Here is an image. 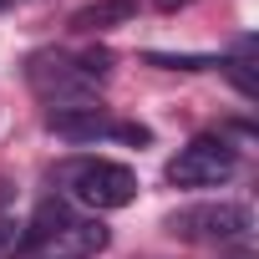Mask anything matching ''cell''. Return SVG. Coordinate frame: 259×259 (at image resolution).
Wrapping results in <instances>:
<instances>
[{"label": "cell", "mask_w": 259, "mask_h": 259, "mask_svg": "<svg viewBox=\"0 0 259 259\" xmlns=\"http://www.w3.org/2000/svg\"><path fill=\"white\" fill-rule=\"evenodd\" d=\"M112 76V51L107 46H92V51H61V46H46V51H31L26 56V87L51 107H87L97 102V87Z\"/></svg>", "instance_id": "cell-1"}, {"label": "cell", "mask_w": 259, "mask_h": 259, "mask_svg": "<svg viewBox=\"0 0 259 259\" xmlns=\"http://www.w3.org/2000/svg\"><path fill=\"white\" fill-rule=\"evenodd\" d=\"M107 224L97 213H76L66 198H41L21 229V254L31 259H97L107 249Z\"/></svg>", "instance_id": "cell-2"}, {"label": "cell", "mask_w": 259, "mask_h": 259, "mask_svg": "<svg viewBox=\"0 0 259 259\" xmlns=\"http://www.w3.org/2000/svg\"><path fill=\"white\" fill-rule=\"evenodd\" d=\"M61 188L71 203H81L92 213H112L138 198V173L117 158H71V163H61Z\"/></svg>", "instance_id": "cell-3"}, {"label": "cell", "mask_w": 259, "mask_h": 259, "mask_svg": "<svg viewBox=\"0 0 259 259\" xmlns=\"http://www.w3.org/2000/svg\"><path fill=\"white\" fill-rule=\"evenodd\" d=\"M163 229L173 239H183V244H239V239H249L254 213L244 203H229V198H219V203H183V208H173L163 219Z\"/></svg>", "instance_id": "cell-4"}, {"label": "cell", "mask_w": 259, "mask_h": 259, "mask_svg": "<svg viewBox=\"0 0 259 259\" xmlns=\"http://www.w3.org/2000/svg\"><path fill=\"white\" fill-rule=\"evenodd\" d=\"M234 173H239V148H234L229 138H219V133L193 138V143L178 148V158L163 168V178H168L173 188H219V183H229Z\"/></svg>", "instance_id": "cell-5"}, {"label": "cell", "mask_w": 259, "mask_h": 259, "mask_svg": "<svg viewBox=\"0 0 259 259\" xmlns=\"http://www.w3.org/2000/svg\"><path fill=\"white\" fill-rule=\"evenodd\" d=\"M46 127H51L61 143H107V138H117V143H148V138H153L143 122H122V117H112V107H102V102L46 112Z\"/></svg>", "instance_id": "cell-6"}, {"label": "cell", "mask_w": 259, "mask_h": 259, "mask_svg": "<svg viewBox=\"0 0 259 259\" xmlns=\"http://www.w3.org/2000/svg\"><path fill=\"white\" fill-rule=\"evenodd\" d=\"M133 16H138V0H97L71 16V31H112V26H127Z\"/></svg>", "instance_id": "cell-7"}, {"label": "cell", "mask_w": 259, "mask_h": 259, "mask_svg": "<svg viewBox=\"0 0 259 259\" xmlns=\"http://www.w3.org/2000/svg\"><path fill=\"white\" fill-rule=\"evenodd\" d=\"M158 11H178V6H193V0H153Z\"/></svg>", "instance_id": "cell-8"}, {"label": "cell", "mask_w": 259, "mask_h": 259, "mask_svg": "<svg viewBox=\"0 0 259 259\" xmlns=\"http://www.w3.org/2000/svg\"><path fill=\"white\" fill-rule=\"evenodd\" d=\"M234 259H254V249H239V254H234Z\"/></svg>", "instance_id": "cell-9"}, {"label": "cell", "mask_w": 259, "mask_h": 259, "mask_svg": "<svg viewBox=\"0 0 259 259\" xmlns=\"http://www.w3.org/2000/svg\"><path fill=\"white\" fill-rule=\"evenodd\" d=\"M6 6H16V0H0V11H6Z\"/></svg>", "instance_id": "cell-10"}]
</instances>
